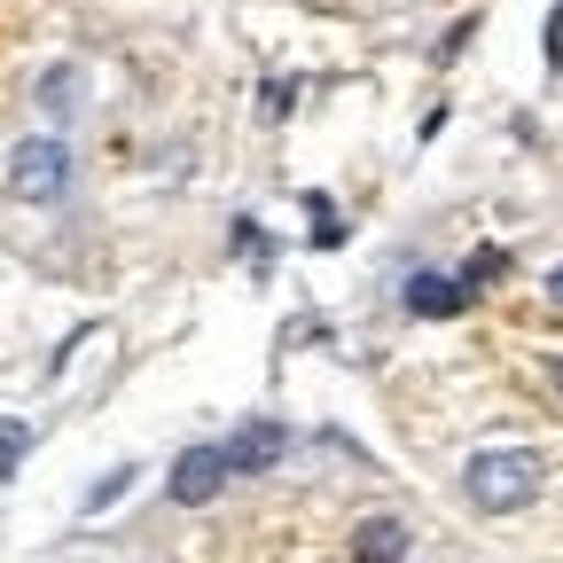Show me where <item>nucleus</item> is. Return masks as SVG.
Listing matches in <instances>:
<instances>
[{
  "instance_id": "4",
  "label": "nucleus",
  "mask_w": 563,
  "mask_h": 563,
  "mask_svg": "<svg viewBox=\"0 0 563 563\" xmlns=\"http://www.w3.org/2000/svg\"><path fill=\"white\" fill-rule=\"evenodd\" d=\"M282 454H290V431L266 422V415H251L243 431H228V470H235V477H258V470H274Z\"/></svg>"
},
{
  "instance_id": "1",
  "label": "nucleus",
  "mask_w": 563,
  "mask_h": 563,
  "mask_svg": "<svg viewBox=\"0 0 563 563\" xmlns=\"http://www.w3.org/2000/svg\"><path fill=\"white\" fill-rule=\"evenodd\" d=\"M540 477H548V462L532 446H485V454H470L462 493H470L477 517H517V509L540 501Z\"/></svg>"
},
{
  "instance_id": "9",
  "label": "nucleus",
  "mask_w": 563,
  "mask_h": 563,
  "mask_svg": "<svg viewBox=\"0 0 563 563\" xmlns=\"http://www.w3.org/2000/svg\"><path fill=\"white\" fill-rule=\"evenodd\" d=\"M24 454H32V431H24L16 415H0V477H16V470H24Z\"/></svg>"
},
{
  "instance_id": "11",
  "label": "nucleus",
  "mask_w": 563,
  "mask_h": 563,
  "mask_svg": "<svg viewBox=\"0 0 563 563\" xmlns=\"http://www.w3.org/2000/svg\"><path fill=\"white\" fill-rule=\"evenodd\" d=\"M548 298H555V306H563V266H555V274H548Z\"/></svg>"
},
{
  "instance_id": "7",
  "label": "nucleus",
  "mask_w": 563,
  "mask_h": 563,
  "mask_svg": "<svg viewBox=\"0 0 563 563\" xmlns=\"http://www.w3.org/2000/svg\"><path fill=\"white\" fill-rule=\"evenodd\" d=\"M40 102H47V118H70L87 102V70L79 63H55V70H40Z\"/></svg>"
},
{
  "instance_id": "10",
  "label": "nucleus",
  "mask_w": 563,
  "mask_h": 563,
  "mask_svg": "<svg viewBox=\"0 0 563 563\" xmlns=\"http://www.w3.org/2000/svg\"><path fill=\"white\" fill-rule=\"evenodd\" d=\"M125 485H133V470H110V477L87 493V509H110V501H125Z\"/></svg>"
},
{
  "instance_id": "2",
  "label": "nucleus",
  "mask_w": 563,
  "mask_h": 563,
  "mask_svg": "<svg viewBox=\"0 0 563 563\" xmlns=\"http://www.w3.org/2000/svg\"><path fill=\"white\" fill-rule=\"evenodd\" d=\"M70 188V150L55 133H32V141H16V157H9V196L16 203H55Z\"/></svg>"
},
{
  "instance_id": "5",
  "label": "nucleus",
  "mask_w": 563,
  "mask_h": 563,
  "mask_svg": "<svg viewBox=\"0 0 563 563\" xmlns=\"http://www.w3.org/2000/svg\"><path fill=\"white\" fill-rule=\"evenodd\" d=\"M462 306H470L462 274H431V266H415V282H407V313H415V321H454Z\"/></svg>"
},
{
  "instance_id": "8",
  "label": "nucleus",
  "mask_w": 563,
  "mask_h": 563,
  "mask_svg": "<svg viewBox=\"0 0 563 563\" xmlns=\"http://www.w3.org/2000/svg\"><path fill=\"white\" fill-rule=\"evenodd\" d=\"M501 274H509V251H501V243H485V251H470V266H462V290L477 298V290H493Z\"/></svg>"
},
{
  "instance_id": "12",
  "label": "nucleus",
  "mask_w": 563,
  "mask_h": 563,
  "mask_svg": "<svg viewBox=\"0 0 563 563\" xmlns=\"http://www.w3.org/2000/svg\"><path fill=\"white\" fill-rule=\"evenodd\" d=\"M548 384H555V399H563V361H548Z\"/></svg>"
},
{
  "instance_id": "3",
  "label": "nucleus",
  "mask_w": 563,
  "mask_h": 563,
  "mask_svg": "<svg viewBox=\"0 0 563 563\" xmlns=\"http://www.w3.org/2000/svg\"><path fill=\"white\" fill-rule=\"evenodd\" d=\"M235 470H228V446H188L180 462H173V477H165V493L180 509H203V501H220V485H228Z\"/></svg>"
},
{
  "instance_id": "6",
  "label": "nucleus",
  "mask_w": 563,
  "mask_h": 563,
  "mask_svg": "<svg viewBox=\"0 0 563 563\" xmlns=\"http://www.w3.org/2000/svg\"><path fill=\"white\" fill-rule=\"evenodd\" d=\"M407 555V525L399 517H368L361 532H352V563H399Z\"/></svg>"
}]
</instances>
